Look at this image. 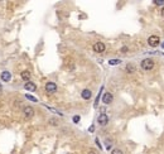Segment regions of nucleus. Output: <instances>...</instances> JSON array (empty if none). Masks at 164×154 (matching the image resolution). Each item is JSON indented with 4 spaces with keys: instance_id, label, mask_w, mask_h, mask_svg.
<instances>
[{
    "instance_id": "14",
    "label": "nucleus",
    "mask_w": 164,
    "mask_h": 154,
    "mask_svg": "<svg viewBox=\"0 0 164 154\" xmlns=\"http://www.w3.org/2000/svg\"><path fill=\"white\" fill-rule=\"evenodd\" d=\"M87 154H100V153H99V150L91 148V149H89V153H87Z\"/></svg>"
},
{
    "instance_id": "5",
    "label": "nucleus",
    "mask_w": 164,
    "mask_h": 154,
    "mask_svg": "<svg viewBox=\"0 0 164 154\" xmlns=\"http://www.w3.org/2000/svg\"><path fill=\"white\" fill-rule=\"evenodd\" d=\"M46 91L48 94H54L57 91V85L54 82H47L46 83Z\"/></svg>"
},
{
    "instance_id": "17",
    "label": "nucleus",
    "mask_w": 164,
    "mask_h": 154,
    "mask_svg": "<svg viewBox=\"0 0 164 154\" xmlns=\"http://www.w3.org/2000/svg\"><path fill=\"white\" fill-rule=\"evenodd\" d=\"M49 124H51V125H58V121L54 120V119H51V120H49Z\"/></svg>"
},
{
    "instance_id": "21",
    "label": "nucleus",
    "mask_w": 164,
    "mask_h": 154,
    "mask_svg": "<svg viewBox=\"0 0 164 154\" xmlns=\"http://www.w3.org/2000/svg\"><path fill=\"white\" fill-rule=\"evenodd\" d=\"M162 16H163V18H164V8L162 9Z\"/></svg>"
},
{
    "instance_id": "9",
    "label": "nucleus",
    "mask_w": 164,
    "mask_h": 154,
    "mask_svg": "<svg viewBox=\"0 0 164 154\" xmlns=\"http://www.w3.org/2000/svg\"><path fill=\"white\" fill-rule=\"evenodd\" d=\"M81 96H82V99H85V100H90L91 99V96H92V92L90 90H83L82 92H81Z\"/></svg>"
},
{
    "instance_id": "18",
    "label": "nucleus",
    "mask_w": 164,
    "mask_h": 154,
    "mask_svg": "<svg viewBox=\"0 0 164 154\" xmlns=\"http://www.w3.org/2000/svg\"><path fill=\"white\" fill-rule=\"evenodd\" d=\"M80 121V116L78 115H75V116H73V122H78Z\"/></svg>"
},
{
    "instance_id": "12",
    "label": "nucleus",
    "mask_w": 164,
    "mask_h": 154,
    "mask_svg": "<svg viewBox=\"0 0 164 154\" xmlns=\"http://www.w3.org/2000/svg\"><path fill=\"white\" fill-rule=\"evenodd\" d=\"M126 72H129V73L135 72V66L134 65H128L126 66Z\"/></svg>"
},
{
    "instance_id": "11",
    "label": "nucleus",
    "mask_w": 164,
    "mask_h": 154,
    "mask_svg": "<svg viewBox=\"0 0 164 154\" xmlns=\"http://www.w3.org/2000/svg\"><path fill=\"white\" fill-rule=\"evenodd\" d=\"M20 76H22V78L24 80V81L29 82V80H30V72L28 71V69H25V71H23L22 73H20Z\"/></svg>"
},
{
    "instance_id": "1",
    "label": "nucleus",
    "mask_w": 164,
    "mask_h": 154,
    "mask_svg": "<svg viewBox=\"0 0 164 154\" xmlns=\"http://www.w3.org/2000/svg\"><path fill=\"white\" fill-rule=\"evenodd\" d=\"M140 66H141V68L144 69V71H150V69L154 68L155 63H154V61H153L152 58H145V59H143L141 61Z\"/></svg>"
},
{
    "instance_id": "16",
    "label": "nucleus",
    "mask_w": 164,
    "mask_h": 154,
    "mask_svg": "<svg viewBox=\"0 0 164 154\" xmlns=\"http://www.w3.org/2000/svg\"><path fill=\"white\" fill-rule=\"evenodd\" d=\"M111 154H124V153H123V150H120V149H114L113 152H111Z\"/></svg>"
},
{
    "instance_id": "22",
    "label": "nucleus",
    "mask_w": 164,
    "mask_h": 154,
    "mask_svg": "<svg viewBox=\"0 0 164 154\" xmlns=\"http://www.w3.org/2000/svg\"><path fill=\"white\" fill-rule=\"evenodd\" d=\"M0 90H1V85H0Z\"/></svg>"
},
{
    "instance_id": "10",
    "label": "nucleus",
    "mask_w": 164,
    "mask_h": 154,
    "mask_svg": "<svg viewBox=\"0 0 164 154\" xmlns=\"http://www.w3.org/2000/svg\"><path fill=\"white\" fill-rule=\"evenodd\" d=\"M1 80L4 82H9L10 80H12V75H10V72H8V71H4L1 73Z\"/></svg>"
},
{
    "instance_id": "13",
    "label": "nucleus",
    "mask_w": 164,
    "mask_h": 154,
    "mask_svg": "<svg viewBox=\"0 0 164 154\" xmlns=\"http://www.w3.org/2000/svg\"><path fill=\"white\" fill-rule=\"evenodd\" d=\"M120 59H110L109 61V65H111V66H114V65H119L120 63Z\"/></svg>"
},
{
    "instance_id": "3",
    "label": "nucleus",
    "mask_w": 164,
    "mask_h": 154,
    "mask_svg": "<svg viewBox=\"0 0 164 154\" xmlns=\"http://www.w3.org/2000/svg\"><path fill=\"white\" fill-rule=\"evenodd\" d=\"M23 115H24L25 118H28V119H29V118H33V116H34V109H33L32 106H25V107L23 109Z\"/></svg>"
},
{
    "instance_id": "20",
    "label": "nucleus",
    "mask_w": 164,
    "mask_h": 154,
    "mask_svg": "<svg viewBox=\"0 0 164 154\" xmlns=\"http://www.w3.org/2000/svg\"><path fill=\"white\" fill-rule=\"evenodd\" d=\"M121 51H123V52H126L128 48H126V47H123V48H121Z\"/></svg>"
},
{
    "instance_id": "15",
    "label": "nucleus",
    "mask_w": 164,
    "mask_h": 154,
    "mask_svg": "<svg viewBox=\"0 0 164 154\" xmlns=\"http://www.w3.org/2000/svg\"><path fill=\"white\" fill-rule=\"evenodd\" d=\"M25 97H27L28 100H30V101H34V102H37V99H36V97H33L32 95H25Z\"/></svg>"
},
{
    "instance_id": "6",
    "label": "nucleus",
    "mask_w": 164,
    "mask_h": 154,
    "mask_svg": "<svg viewBox=\"0 0 164 154\" xmlns=\"http://www.w3.org/2000/svg\"><path fill=\"white\" fill-rule=\"evenodd\" d=\"M113 94H110V92H105L104 94V96H102V102L104 104H106V105H109L113 102Z\"/></svg>"
},
{
    "instance_id": "19",
    "label": "nucleus",
    "mask_w": 164,
    "mask_h": 154,
    "mask_svg": "<svg viewBox=\"0 0 164 154\" xmlns=\"http://www.w3.org/2000/svg\"><path fill=\"white\" fill-rule=\"evenodd\" d=\"M154 3H155V4H163L164 1H163V0H155Z\"/></svg>"
},
{
    "instance_id": "4",
    "label": "nucleus",
    "mask_w": 164,
    "mask_h": 154,
    "mask_svg": "<svg viewBox=\"0 0 164 154\" xmlns=\"http://www.w3.org/2000/svg\"><path fill=\"white\" fill-rule=\"evenodd\" d=\"M148 43H149V45H152V47H156V45H159L160 39L158 36H150L148 39Z\"/></svg>"
},
{
    "instance_id": "8",
    "label": "nucleus",
    "mask_w": 164,
    "mask_h": 154,
    "mask_svg": "<svg viewBox=\"0 0 164 154\" xmlns=\"http://www.w3.org/2000/svg\"><path fill=\"white\" fill-rule=\"evenodd\" d=\"M24 89L28 90V91H36L37 90V86L34 82H25V85H24Z\"/></svg>"
},
{
    "instance_id": "7",
    "label": "nucleus",
    "mask_w": 164,
    "mask_h": 154,
    "mask_svg": "<svg viewBox=\"0 0 164 154\" xmlns=\"http://www.w3.org/2000/svg\"><path fill=\"white\" fill-rule=\"evenodd\" d=\"M97 121H99V124L101 126H105L107 124V121H109V116H107L106 114H101L99 116V119H97Z\"/></svg>"
},
{
    "instance_id": "2",
    "label": "nucleus",
    "mask_w": 164,
    "mask_h": 154,
    "mask_svg": "<svg viewBox=\"0 0 164 154\" xmlns=\"http://www.w3.org/2000/svg\"><path fill=\"white\" fill-rule=\"evenodd\" d=\"M105 50H106V45L104 44L102 42H96V43L93 44V51L97 52V53H102Z\"/></svg>"
}]
</instances>
